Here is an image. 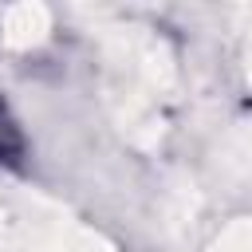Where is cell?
I'll return each mask as SVG.
<instances>
[{
	"label": "cell",
	"instance_id": "6da1fadb",
	"mask_svg": "<svg viewBox=\"0 0 252 252\" xmlns=\"http://www.w3.org/2000/svg\"><path fill=\"white\" fill-rule=\"evenodd\" d=\"M20 150V138H16V126H12V118L4 114V106H0V158H8V154H16Z\"/></svg>",
	"mask_w": 252,
	"mask_h": 252
}]
</instances>
